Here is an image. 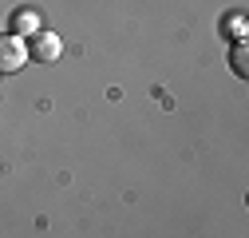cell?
<instances>
[{
	"mask_svg": "<svg viewBox=\"0 0 249 238\" xmlns=\"http://www.w3.org/2000/svg\"><path fill=\"white\" fill-rule=\"evenodd\" d=\"M24 52H28V60H40V64H52V60H59V36H52V32H32L28 36V44H24Z\"/></svg>",
	"mask_w": 249,
	"mask_h": 238,
	"instance_id": "1",
	"label": "cell"
},
{
	"mask_svg": "<svg viewBox=\"0 0 249 238\" xmlns=\"http://www.w3.org/2000/svg\"><path fill=\"white\" fill-rule=\"evenodd\" d=\"M24 60H28L24 44H20L16 36H8V32H0V76L20 72V68H24Z\"/></svg>",
	"mask_w": 249,
	"mask_h": 238,
	"instance_id": "2",
	"label": "cell"
},
{
	"mask_svg": "<svg viewBox=\"0 0 249 238\" xmlns=\"http://www.w3.org/2000/svg\"><path fill=\"white\" fill-rule=\"evenodd\" d=\"M32 32H40V12L36 8H16L12 16H8V36H32Z\"/></svg>",
	"mask_w": 249,
	"mask_h": 238,
	"instance_id": "3",
	"label": "cell"
},
{
	"mask_svg": "<svg viewBox=\"0 0 249 238\" xmlns=\"http://www.w3.org/2000/svg\"><path fill=\"white\" fill-rule=\"evenodd\" d=\"M222 32H230V36H245V16H241V12L222 16Z\"/></svg>",
	"mask_w": 249,
	"mask_h": 238,
	"instance_id": "4",
	"label": "cell"
},
{
	"mask_svg": "<svg viewBox=\"0 0 249 238\" xmlns=\"http://www.w3.org/2000/svg\"><path fill=\"white\" fill-rule=\"evenodd\" d=\"M249 52H245V44H233V56H230V64H233V72L237 76H249V60H245Z\"/></svg>",
	"mask_w": 249,
	"mask_h": 238,
	"instance_id": "5",
	"label": "cell"
}]
</instances>
